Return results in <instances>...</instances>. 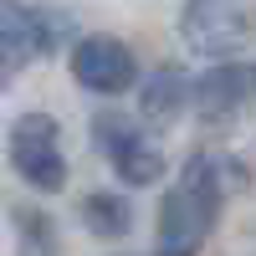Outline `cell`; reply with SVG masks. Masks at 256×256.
<instances>
[{
    "label": "cell",
    "mask_w": 256,
    "mask_h": 256,
    "mask_svg": "<svg viewBox=\"0 0 256 256\" xmlns=\"http://www.w3.org/2000/svg\"><path fill=\"white\" fill-rule=\"evenodd\" d=\"M46 41H52V31H46V20L36 10L16 6V0H0V46L10 56H36Z\"/></svg>",
    "instance_id": "cell-8"
},
{
    "label": "cell",
    "mask_w": 256,
    "mask_h": 256,
    "mask_svg": "<svg viewBox=\"0 0 256 256\" xmlns=\"http://www.w3.org/2000/svg\"><path fill=\"white\" fill-rule=\"evenodd\" d=\"M180 36L195 56H230L256 36V0H184Z\"/></svg>",
    "instance_id": "cell-2"
},
{
    "label": "cell",
    "mask_w": 256,
    "mask_h": 256,
    "mask_svg": "<svg viewBox=\"0 0 256 256\" xmlns=\"http://www.w3.org/2000/svg\"><path fill=\"white\" fill-rule=\"evenodd\" d=\"M82 220H88V230L92 236H102V241H118V236H128V205H123V195H108V190H92L88 200H82Z\"/></svg>",
    "instance_id": "cell-9"
},
{
    "label": "cell",
    "mask_w": 256,
    "mask_h": 256,
    "mask_svg": "<svg viewBox=\"0 0 256 256\" xmlns=\"http://www.w3.org/2000/svg\"><path fill=\"white\" fill-rule=\"evenodd\" d=\"M220 200H226L220 159H210V154L190 159L184 174L174 180V190L159 205V246H154V256H200L205 236L216 230Z\"/></svg>",
    "instance_id": "cell-1"
},
{
    "label": "cell",
    "mask_w": 256,
    "mask_h": 256,
    "mask_svg": "<svg viewBox=\"0 0 256 256\" xmlns=\"http://www.w3.org/2000/svg\"><path fill=\"white\" fill-rule=\"evenodd\" d=\"M256 98V62H220L216 72H205L195 88H190V102L195 113L220 123V118H236L246 102Z\"/></svg>",
    "instance_id": "cell-6"
},
{
    "label": "cell",
    "mask_w": 256,
    "mask_h": 256,
    "mask_svg": "<svg viewBox=\"0 0 256 256\" xmlns=\"http://www.w3.org/2000/svg\"><path fill=\"white\" fill-rule=\"evenodd\" d=\"M72 77H77L88 92L118 98V92H128V88L138 82V62H134V52H128L123 41H113V36H88V41H77V52H72Z\"/></svg>",
    "instance_id": "cell-4"
},
{
    "label": "cell",
    "mask_w": 256,
    "mask_h": 256,
    "mask_svg": "<svg viewBox=\"0 0 256 256\" xmlns=\"http://www.w3.org/2000/svg\"><path fill=\"white\" fill-rule=\"evenodd\" d=\"M92 134H98L102 154H108V164L118 169L123 184H154V180L164 174V154L138 134L134 123H123L118 113H102V118L92 123Z\"/></svg>",
    "instance_id": "cell-5"
},
{
    "label": "cell",
    "mask_w": 256,
    "mask_h": 256,
    "mask_svg": "<svg viewBox=\"0 0 256 256\" xmlns=\"http://www.w3.org/2000/svg\"><path fill=\"white\" fill-rule=\"evenodd\" d=\"M184 102H190V82H184L180 67H169V62H164V67L148 72V82H144V108H138L144 123H159V128L174 123Z\"/></svg>",
    "instance_id": "cell-7"
},
{
    "label": "cell",
    "mask_w": 256,
    "mask_h": 256,
    "mask_svg": "<svg viewBox=\"0 0 256 256\" xmlns=\"http://www.w3.org/2000/svg\"><path fill=\"white\" fill-rule=\"evenodd\" d=\"M10 164L31 190H62L67 184V154H62V134L52 113H20L10 123Z\"/></svg>",
    "instance_id": "cell-3"
}]
</instances>
